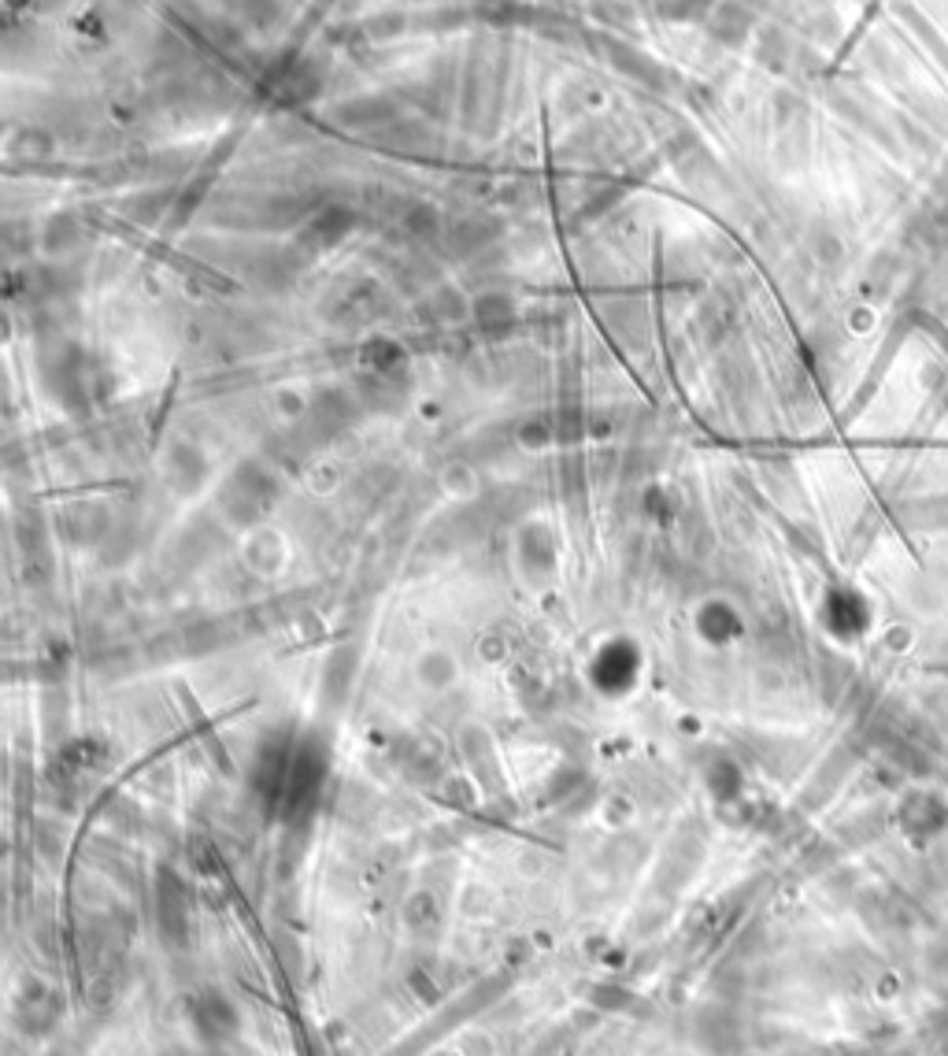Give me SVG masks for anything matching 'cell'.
<instances>
[{
	"mask_svg": "<svg viewBox=\"0 0 948 1056\" xmlns=\"http://www.w3.org/2000/svg\"><path fill=\"white\" fill-rule=\"evenodd\" d=\"M900 826H904L908 838L915 842H929L948 826V805L929 789H919V794H908L904 805H900Z\"/></svg>",
	"mask_w": 948,
	"mask_h": 1056,
	"instance_id": "cell-1",
	"label": "cell"
}]
</instances>
